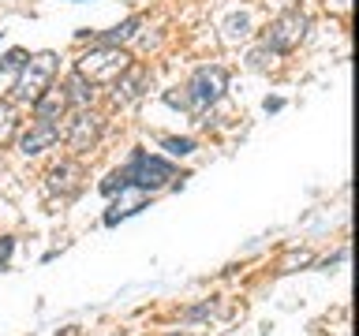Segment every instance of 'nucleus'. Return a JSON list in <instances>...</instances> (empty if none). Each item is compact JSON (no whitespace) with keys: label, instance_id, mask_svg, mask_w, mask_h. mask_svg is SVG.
I'll list each match as a JSON object with an SVG mask.
<instances>
[{"label":"nucleus","instance_id":"f257e3e1","mask_svg":"<svg viewBox=\"0 0 359 336\" xmlns=\"http://www.w3.org/2000/svg\"><path fill=\"white\" fill-rule=\"evenodd\" d=\"M165 179H172V164L161 161V157H150V153H135L128 168H116V172L101 183V195H116L123 187L157 190V187H165Z\"/></svg>","mask_w":359,"mask_h":336},{"label":"nucleus","instance_id":"f03ea898","mask_svg":"<svg viewBox=\"0 0 359 336\" xmlns=\"http://www.w3.org/2000/svg\"><path fill=\"white\" fill-rule=\"evenodd\" d=\"M53 75H56V56L53 52H38V56H27V64L19 67V78L11 86V101H22V105H34L45 90L53 86Z\"/></svg>","mask_w":359,"mask_h":336},{"label":"nucleus","instance_id":"7ed1b4c3","mask_svg":"<svg viewBox=\"0 0 359 336\" xmlns=\"http://www.w3.org/2000/svg\"><path fill=\"white\" fill-rule=\"evenodd\" d=\"M131 64V56L120 49V45H97V49H90L83 60L75 64V75H83L86 83H112L123 67Z\"/></svg>","mask_w":359,"mask_h":336},{"label":"nucleus","instance_id":"20e7f679","mask_svg":"<svg viewBox=\"0 0 359 336\" xmlns=\"http://www.w3.org/2000/svg\"><path fill=\"white\" fill-rule=\"evenodd\" d=\"M307 27H311V19L303 15V11H285V15H277L266 27L262 45H266V49H273V52H292L303 38H307Z\"/></svg>","mask_w":359,"mask_h":336},{"label":"nucleus","instance_id":"39448f33","mask_svg":"<svg viewBox=\"0 0 359 336\" xmlns=\"http://www.w3.org/2000/svg\"><path fill=\"white\" fill-rule=\"evenodd\" d=\"M224 86H229V75H224V67H198L195 75H191V83H187V108H210V105H217L221 94H224Z\"/></svg>","mask_w":359,"mask_h":336},{"label":"nucleus","instance_id":"423d86ee","mask_svg":"<svg viewBox=\"0 0 359 336\" xmlns=\"http://www.w3.org/2000/svg\"><path fill=\"white\" fill-rule=\"evenodd\" d=\"M101 139V116H94L90 108H79L72 120H67V127H64V142H67V150L72 153H90L97 146Z\"/></svg>","mask_w":359,"mask_h":336},{"label":"nucleus","instance_id":"0eeeda50","mask_svg":"<svg viewBox=\"0 0 359 336\" xmlns=\"http://www.w3.org/2000/svg\"><path fill=\"white\" fill-rule=\"evenodd\" d=\"M83 179H86V172L79 161H60L45 172V190H49V195H60V198H72V195H79Z\"/></svg>","mask_w":359,"mask_h":336},{"label":"nucleus","instance_id":"6e6552de","mask_svg":"<svg viewBox=\"0 0 359 336\" xmlns=\"http://www.w3.org/2000/svg\"><path fill=\"white\" fill-rule=\"evenodd\" d=\"M146 86H150V71L128 64L116 78H112V101H116V105H131V101H139L146 94Z\"/></svg>","mask_w":359,"mask_h":336},{"label":"nucleus","instance_id":"1a4fd4ad","mask_svg":"<svg viewBox=\"0 0 359 336\" xmlns=\"http://www.w3.org/2000/svg\"><path fill=\"white\" fill-rule=\"evenodd\" d=\"M56 142H60V123H38L34 120V127L19 139V153L34 157V153L49 150V146H56Z\"/></svg>","mask_w":359,"mask_h":336},{"label":"nucleus","instance_id":"9d476101","mask_svg":"<svg viewBox=\"0 0 359 336\" xmlns=\"http://www.w3.org/2000/svg\"><path fill=\"white\" fill-rule=\"evenodd\" d=\"M67 108H72V105H67V97H64L60 86H49L38 101H34V116H38V123H60Z\"/></svg>","mask_w":359,"mask_h":336},{"label":"nucleus","instance_id":"9b49d317","mask_svg":"<svg viewBox=\"0 0 359 336\" xmlns=\"http://www.w3.org/2000/svg\"><path fill=\"white\" fill-rule=\"evenodd\" d=\"M60 90H64L67 105H75V108H90V105H94V94H97L94 83H86L83 75H72V78H67V83H64Z\"/></svg>","mask_w":359,"mask_h":336},{"label":"nucleus","instance_id":"f8f14e48","mask_svg":"<svg viewBox=\"0 0 359 336\" xmlns=\"http://www.w3.org/2000/svg\"><path fill=\"white\" fill-rule=\"evenodd\" d=\"M139 27H142V19L135 15V19H128V22H120V27H112V30H105L101 34V45H123V41H131L135 34H139Z\"/></svg>","mask_w":359,"mask_h":336},{"label":"nucleus","instance_id":"ddd939ff","mask_svg":"<svg viewBox=\"0 0 359 336\" xmlns=\"http://www.w3.org/2000/svg\"><path fill=\"white\" fill-rule=\"evenodd\" d=\"M280 52H273V49H266V45H258V49L247 56V64L255 67V71H266V67H273V60H277Z\"/></svg>","mask_w":359,"mask_h":336},{"label":"nucleus","instance_id":"4468645a","mask_svg":"<svg viewBox=\"0 0 359 336\" xmlns=\"http://www.w3.org/2000/svg\"><path fill=\"white\" fill-rule=\"evenodd\" d=\"M11 134H15V108L4 101V105H0V146H4Z\"/></svg>","mask_w":359,"mask_h":336},{"label":"nucleus","instance_id":"2eb2a0df","mask_svg":"<svg viewBox=\"0 0 359 336\" xmlns=\"http://www.w3.org/2000/svg\"><path fill=\"white\" fill-rule=\"evenodd\" d=\"M161 146H165L172 157H187L191 150H195V142H191V139H161Z\"/></svg>","mask_w":359,"mask_h":336},{"label":"nucleus","instance_id":"dca6fc26","mask_svg":"<svg viewBox=\"0 0 359 336\" xmlns=\"http://www.w3.org/2000/svg\"><path fill=\"white\" fill-rule=\"evenodd\" d=\"M22 64H27V52H22V49H11L4 60H0V71H19Z\"/></svg>","mask_w":359,"mask_h":336},{"label":"nucleus","instance_id":"f3484780","mask_svg":"<svg viewBox=\"0 0 359 336\" xmlns=\"http://www.w3.org/2000/svg\"><path fill=\"white\" fill-rule=\"evenodd\" d=\"M247 27H251V19H247V15H232L229 22H224V30H229V38H243V34H247Z\"/></svg>","mask_w":359,"mask_h":336},{"label":"nucleus","instance_id":"a211bd4d","mask_svg":"<svg viewBox=\"0 0 359 336\" xmlns=\"http://www.w3.org/2000/svg\"><path fill=\"white\" fill-rule=\"evenodd\" d=\"M11 251H15V239H11V235H0V265L11 258Z\"/></svg>","mask_w":359,"mask_h":336}]
</instances>
